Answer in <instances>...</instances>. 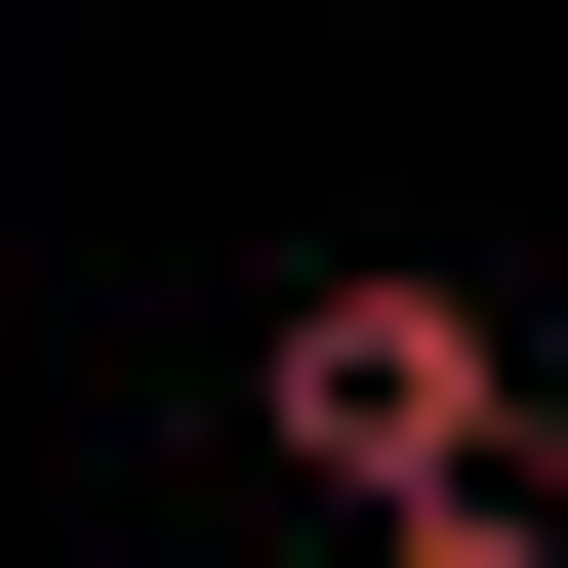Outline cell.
Segmentation results:
<instances>
[{
  "mask_svg": "<svg viewBox=\"0 0 568 568\" xmlns=\"http://www.w3.org/2000/svg\"><path fill=\"white\" fill-rule=\"evenodd\" d=\"M244 447L325 487V528H406V487H487V447H528V366H487V284H406V244H325V284L244 325Z\"/></svg>",
  "mask_w": 568,
  "mask_h": 568,
  "instance_id": "1",
  "label": "cell"
},
{
  "mask_svg": "<svg viewBox=\"0 0 568 568\" xmlns=\"http://www.w3.org/2000/svg\"><path fill=\"white\" fill-rule=\"evenodd\" d=\"M366 568H568V447H487V487H406Z\"/></svg>",
  "mask_w": 568,
  "mask_h": 568,
  "instance_id": "2",
  "label": "cell"
}]
</instances>
